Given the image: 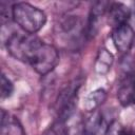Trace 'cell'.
I'll use <instances>...</instances> for the list:
<instances>
[{"label":"cell","mask_w":135,"mask_h":135,"mask_svg":"<svg viewBox=\"0 0 135 135\" xmlns=\"http://www.w3.org/2000/svg\"><path fill=\"white\" fill-rule=\"evenodd\" d=\"M134 40H135V33L129 23L113 28L112 41L115 47L117 49V51L121 53H128L131 50Z\"/></svg>","instance_id":"cell-4"},{"label":"cell","mask_w":135,"mask_h":135,"mask_svg":"<svg viewBox=\"0 0 135 135\" xmlns=\"http://www.w3.org/2000/svg\"><path fill=\"white\" fill-rule=\"evenodd\" d=\"M103 124V116L99 110L91 112L86 119H84L83 135H98Z\"/></svg>","instance_id":"cell-9"},{"label":"cell","mask_w":135,"mask_h":135,"mask_svg":"<svg viewBox=\"0 0 135 135\" xmlns=\"http://www.w3.org/2000/svg\"><path fill=\"white\" fill-rule=\"evenodd\" d=\"M118 101L122 107L135 105V68H127L117 91Z\"/></svg>","instance_id":"cell-3"},{"label":"cell","mask_w":135,"mask_h":135,"mask_svg":"<svg viewBox=\"0 0 135 135\" xmlns=\"http://www.w3.org/2000/svg\"><path fill=\"white\" fill-rule=\"evenodd\" d=\"M114 62V56L113 54L108 51L105 47H101L99 49L97 56H96V60H95V71L97 74L99 75H104L107 74L112 64Z\"/></svg>","instance_id":"cell-8"},{"label":"cell","mask_w":135,"mask_h":135,"mask_svg":"<svg viewBox=\"0 0 135 135\" xmlns=\"http://www.w3.org/2000/svg\"><path fill=\"white\" fill-rule=\"evenodd\" d=\"M14 92V84L13 82L4 75H1V80H0V94H1V99H6L12 96Z\"/></svg>","instance_id":"cell-10"},{"label":"cell","mask_w":135,"mask_h":135,"mask_svg":"<svg viewBox=\"0 0 135 135\" xmlns=\"http://www.w3.org/2000/svg\"><path fill=\"white\" fill-rule=\"evenodd\" d=\"M0 135H26L20 121L8 114L5 110H1V131Z\"/></svg>","instance_id":"cell-6"},{"label":"cell","mask_w":135,"mask_h":135,"mask_svg":"<svg viewBox=\"0 0 135 135\" xmlns=\"http://www.w3.org/2000/svg\"><path fill=\"white\" fill-rule=\"evenodd\" d=\"M131 17V11L129 6L121 2H112L108 11V22L114 28L128 23Z\"/></svg>","instance_id":"cell-5"},{"label":"cell","mask_w":135,"mask_h":135,"mask_svg":"<svg viewBox=\"0 0 135 135\" xmlns=\"http://www.w3.org/2000/svg\"><path fill=\"white\" fill-rule=\"evenodd\" d=\"M11 14L15 23L24 33L31 35L39 32L46 22L45 13L27 2L15 3L11 8Z\"/></svg>","instance_id":"cell-1"},{"label":"cell","mask_w":135,"mask_h":135,"mask_svg":"<svg viewBox=\"0 0 135 135\" xmlns=\"http://www.w3.org/2000/svg\"><path fill=\"white\" fill-rule=\"evenodd\" d=\"M132 126H133V128H134V130H135V120L132 122Z\"/></svg>","instance_id":"cell-13"},{"label":"cell","mask_w":135,"mask_h":135,"mask_svg":"<svg viewBox=\"0 0 135 135\" xmlns=\"http://www.w3.org/2000/svg\"><path fill=\"white\" fill-rule=\"evenodd\" d=\"M42 135H59V134L57 133V131H56L54 128H52V129H50L47 132H45V133L42 134Z\"/></svg>","instance_id":"cell-12"},{"label":"cell","mask_w":135,"mask_h":135,"mask_svg":"<svg viewBox=\"0 0 135 135\" xmlns=\"http://www.w3.org/2000/svg\"><path fill=\"white\" fill-rule=\"evenodd\" d=\"M58 62L59 54L57 49L52 44L43 42L36 52L30 65L37 74L44 76L51 73L56 68Z\"/></svg>","instance_id":"cell-2"},{"label":"cell","mask_w":135,"mask_h":135,"mask_svg":"<svg viewBox=\"0 0 135 135\" xmlns=\"http://www.w3.org/2000/svg\"><path fill=\"white\" fill-rule=\"evenodd\" d=\"M123 124L118 120H112L103 131L102 135H120Z\"/></svg>","instance_id":"cell-11"},{"label":"cell","mask_w":135,"mask_h":135,"mask_svg":"<svg viewBox=\"0 0 135 135\" xmlns=\"http://www.w3.org/2000/svg\"><path fill=\"white\" fill-rule=\"evenodd\" d=\"M107 97H108V93L104 89H96L92 91L83 99V102H82L83 110L88 113L98 110V108L104 103V101L107 100Z\"/></svg>","instance_id":"cell-7"}]
</instances>
